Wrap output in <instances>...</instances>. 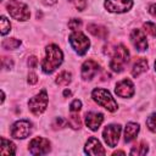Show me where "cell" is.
Here are the masks:
<instances>
[{
    "mask_svg": "<svg viewBox=\"0 0 156 156\" xmlns=\"http://www.w3.org/2000/svg\"><path fill=\"white\" fill-rule=\"evenodd\" d=\"M71 80H72L71 73L67 72V71H63V72H61V73L56 77V80H55V82H56L57 85L65 87V85H68V84L71 83Z\"/></svg>",
    "mask_w": 156,
    "mask_h": 156,
    "instance_id": "cell-20",
    "label": "cell"
},
{
    "mask_svg": "<svg viewBox=\"0 0 156 156\" xmlns=\"http://www.w3.org/2000/svg\"><path fill=\"white\" fill-rule=\"evenodd\" d=\"M62 58H63V55H62V51L60 50V48L54 44L49 45L46 48V56L41 63L43 72H45V73L54 72L62 63Z\"/></svg>",
    "mask_w": 156,
    "mask_h": 156,
    "instance_id": "cell-1",
    "label": "cell"
},
{
    "mask_svg": "<svg viewBox=\"0 0 156 156\" xmlns=\"http://www.w3.org/2000/svg\"><path fill=\"white\" fill-rule=\"evenodd\" d=\"M119 134H121V126L119 124H110V126H106V128L102 132L104 140L106 141V144L110 147H115L117 145L118 139H119Z\"/></svg>",
    "mask_w": 156,
    "mask_h": 156,
    "instance_id": "cell-8",
    "label": "cell"
},
{
    "mask_svg": "<svg viewBox=\"0 0 156 156\" xmlns=\"http://www.w3.org/2000/svg\"><path fill=\"white\" fill-rule=\"evenodd\" d=\"M146 126L151 132H156V112L150 115L146 119Z\"/></svg>",
    "mask_w": 156,
    "mask_h": 156,
    "instance_id": "cell-25",
    "label": "cell"
},
{
    "mask_svg": "<svg viewBox=\"0 0 156 156\" xmlns=\"http://www.w3.org/2000/svg\"><path fill=\"white\" fill-rule=\"evenodd\" d=\"M37 65H38V58H37L35 56H30V57H28V66H29L30 68H35Z\"/></svg>",
    "mask_w": 156,
    "mask_h": 156,
    "instance_id": "cell-32",
    "label": "cell"
},
{
    "mask_svg": "<svg viewBox=\"0 0 156 156\" xmlns=\"http://www.w3.org/2000/svg\"><path fill=\"white\" fill-rule=\"evenodd\" d=\"M28 146L32 155H45L50 151V141L41 136L33 138Z\"/></svg>",
    "mask_w": 156,
    "mask_h": 156,
    "instance_id": "cell-7",
    "label": "cell"
},
{
    "mask_svg": "<svg viewBox=\"0 0 156 156\" xmlns=\"http://www.w3.org/2000/svg\"><path fill=\"white\" fill-rule=\"evenodd\" d=\"M74 6L76 9H78L79 11H83L85 7H87V1L85 0H69Z\"/></svg>",
    "mask_w": 156,
    "mask_h": 156,
    "instance_id": "cell-29",
    "label": "cell"
},
{
    "mask_svg": "<svg viewBox=\"0 0 156 156\" xmlns=\"http://www.w3.org/2000/svg\"><path fill=\"white\" fill-rule=\"evenodd\" d=\"M130 41L138 51H144L147 49V41L144 32L141 29H133L130 33Z\"/></svg>",
    "mask_w": 156,
    "mask_h": 156,
    "instance_id": "cell-11",
    "label": "cell"
},
{
    "mask_svg": "<svg viewBox=\"0 0 156 156\" xmlns=\"http://www.w3.org/2000/svg\"><path fill=\"white\" fill-rule=\"evenodd\" d=\"M30 130H32V124L28 121L24 119L17 121L11 127V136L16 139H24L30 134Z\"/></svg>",
    "mask_w": 156,
    "mask_h": 156,
    "instance_id": "cell-9",
    "label": "cell"
},
{
    "mask_svg": "<svg viewBox=\"0 0 156 156\" xmlns=\"http://www.w3.org/2000/svg\"><path fill=\"white\" fill-rule=\"evenodd\" d=\"M37 82H38V77H37V74L33 73V72L29 73V74H28V83H29V84H35Z\"/></svg>",
    "mask_w": 156,
    "mask_h": 156,
    "instance_id": "cell-33",
    "label": "cell"
},
{
    "mask_svg": "<svg viewBox=\"0 0 156 156\" xmlns=\"http://www.w3.org/2000/svg\"><path fill=\"white\" fill-rule=\"evenodd\" d=\"M12 66H13V62L10 57H2V67L4 68L9 69V68H12Z\"/></svg>",
    "mask_w": 156,
    "mask_h": 156,
    "instance_id": "cell-31",
    "label": "cell"
},
{
    "mask_svg": "<svg viewBox=\"0 0 156 156\" xmlns=\"http://www.w3.org/2000/svg\"><path fill=\"white\" fill-rule=\"evenodd\" d=\"M104 121V115L100 112H88L85 115V123L91 130H98Z\"/></svg>",
    "mask_w": 156,
    "mask_h": 156,
    "instance_id": "cell-15",
    "label": "cell"
},
{
    "mask_svg": "<svg viewBox=\"0 0 156 156\" xmlns=\"http://www.w3.org/2000/svg\"><path fill=\"white\" fill-rule=\"evenodd\" d=\"M88 30L94 37H98L100 39H106L107 35H108V30L104 26H100V24H89L88 26Z\"/></svg>",
    "mask_w": 156,
    "mask_h": 156,
    "instance_id": "cell-17",
    "label": "cell"
},
{
    "mask_svg": "<svg viewBox=\"0 0 156 156\" xmlns=\"http://www.w3.org/2000/svg\"><path fill=\"white\" fill-rule=\"evenodd\" d=\"M128 61H129V51L124 45L119 44L115 48L112 58L110 61V68L115 72H122Z\"/></svg>",
    "mask_w": 156,
    "mask_h": 156,
    "instance_id": "cell-2",
    "label": "cell"
},
{
    "mask_svg": "<svg viewBox=\"0 0 156 156\" xmlns=\"http://www.w3.org/2000/svg\"><path fill=\"white\" fill-rule=\"evenodd\" d=\"M149 12L152 15V16H156V4H152L149 6Z\"/></svg>",
    "mask_w": 156,
    "mask_h": 156,
    "instance_id": "cell-34",
    "label": "cell"
},
{
    "mask_svg": "<svg viewBox=\"0 0 156 156\" xmlns=\"http://www.w3.org/2000/svg\"><path fill=\"white\" fill-rule=\"evenodd\" d=\"M99 72V65L94 60H87L82 66V77L85 80L93 79Z\"/></svg>",
    "mask_w": 156,
    "mask_h": 156,
    "instance_id": "cell-13",
    "label": "cell"
},
{
    "mask_svg": "<svg viewBox=\"0 0 156 156\" xmlns=\"http://www.w3.org/2000/svg\"><path fill=\"white\" fill-rule=\"evenodd\" d=\"M71 94H72V93H71L69 90H65V91H63V95H65V96H71Z\"/></svg>",
    "mask_w": 156,
    "mask_h": 156,
    "instance_id": "cell-36",
    "label": "cell"
},
{
    "mask_svg": "<svg viewBox=\"0 0 156 156\" xmlns=\"http://www.w3.org/2000/svg\"><path fill=\"white\" fill-rule=\"evenodd\" d=\"M28 106H29V110L32 111L33 115H35V116L41 115L46 110V106H48V94H46V91L41 90L39 94L33 96L29 100Z\"/></svg>",
    "mask_w": 156,
    "mask_h": 156,
    "instance_id": "cell-6",
    "label": "cell"
},
{
    "mask_svg": "<svg viewBox=\"0 0 156 156\" xmlns=\"http://www.w3.org/2000/svg\"><path fill=\"white\" fill-rule=\"evenodd\" d=\"M138 133H139V124L138 123H133V122L127 123L126 129H124V141L129 143V141L134 140Z\"/></svg>",
    "mask_w": 156,
    "mask_h": 156,
    "instance_id": "cell-16",
    "label": "cell"
},
{
    "mask_svg": "<svg viewBox=\"0 0 156 156\" xmlns=\"http://www.w3.org/2000/svg\"><path fill=\"white\" fill-rule=\"evenodd\" d=\"M147 152V144L144 143V141H140L136 145H134L130 150V154L132 155H136V156H141V155H145Z\"/></svg>",
    "mask_w": 156,
    "mask_h": 156,
    "instance_id": "cell-21",
    "label": "cell"
},
{
    "mask_svg": "<svg viewBox=\"0 0 156 156\" xmlns=\"http://www.w3.org/2000/svg\"><path fill=\"white\" fill-rule=\"evenodd\" d=\"M144 29H145V32H147L150 35H152V37L156 38V24H155V23H152V22H146V23L144 24Z\"/></svg>",
    "mask_w": 156,
    "mask_h": 156,
    "instance_id": "cell-26",
    "label": "cell"
},
{
    "mask_svg": "<svg viewBox=\"0 0 156 156\" xmlns=\"http://www.w3.org/2000/svg\"><path fill=\"white\" fill-rule=\"evenodd\" d=\"M84 151L88 154V155H93V156H96V155H105L106 151L104 150V147L101 146L100 141L91 136L88 139V141L85 143V147H84Z\"/></svg>",
    "mask_w": 156,
    "mask_h": 156,
    "instance_id": "cell-14",
    "label": "cell"
},
{
    "mask_svg": "<svg viewBox=\"0 0 156 156\" xmlns=\"http://www.w3.org/2000/svg\"><path fill=\"white\" fill-rule=\"evenodd\" d=\"M115 91L121 98H130L134 94V85H133L132 80L123 79V80H121V82H118L116 84Z\"/></svg>",
    "mask_w": 156,
    "mask_h": 156,
    "instance_id": "cell-12",
    "label": "cell"
},
{
    "mask_svg": "<svg viewBox=\"0 0 156 156\" xmlns=\"http://www.w3.org/2000/svg\"><path fill=\"white\" fill-rule=\"evenodd\" d=\"M68 124L73 129H79L80 128L82 122H80V117L77 115V112H72V115L69 116V119H68Z\"/></svg>",
    "mask_w": 156,
    "mask_h": 156,
    "instance_id": "cell-23",
    "label": "cell"
},
{
    "mask_svg": "<svg viewBox=\"0 0 156 156\" xmlns=\"http://www.w3.org/2000/svg\"><path fill=\"white\" fill-rule=\"evenodd\" d=\"M69 43H71L72 48L74 49V51L78 55H84L88 51L89 46H90L89 39L79 30H74L69 35Z\"/></svg>",
    "mask_w": 156,
    "mask_h": 156,
    "instance_id": "cell-5",
    "label": "cell"
},
{
    "mask_svg": "<svg viewBox=\"0 0 156 156\" xmlns=\"http://www.w3.org/2000/svg\"><path fill=\"white\" fill-rule=\"evenodd\" d=\"M155 68H156V62H155Z\"/></svg>",
    "mask_w": 156,
    "mask_h": 156,
    "instance_id": "cell-37",
    "label": "cell"
},
{
    "mask_svg": "<svg viewBox=\"0 0 156 156\" xmlns=\"http://www.w3.org/2000/svg\"><path fill=\"white\" fill-rule=\"evenodd\" d=\"M91 96L94 99L95 102H98L99 105H101L102 107H105L107 111L113 112L117 110V102L115 101V99L112 98V95L102 88H96L93 90Z\"/></svg>",
    "mask_w": 156,
    "mask_h": 156,
    "instance_id": "cell-3",
    "label": "cell"
},
{
    "mask_svg": "<svg viewBox=\"0 0 156 156\" xmlns=\"http://www.w3.org/2000/svg\"><path fill=\"white\" fill-rule=\"evenodd\" d=\"M0 152L1 155H15L16 152V147L15 144L10 140H7L6 138H1V147H0Z\"/></svg>",
    "mask_w": 156,
    "mask_h": 156,
    "instance_id": "cell-19",
    "label": "cell"
},
{
    "mask_svg": "<svg viewBox=\"0 0 156 156\" xmlns=\"http://www.w3.org/2000/svg\"><path fill=\"white\" fill-rule=\"evenodd\" d=\"M147 69V61L143 57L138 58L135 61V63L133 65V68H132V76L133 77H139L143 72H145Z\"/></svg>",
    "mask_w": 156,
    "mask_h": 156,
    "instance_id": "cell-18",
    "label": "cell"
},
{
    "mask_svg": "<svg viewBox=\"0 0 156 156\" xmlns=\"http://www.w3.org/2000/svg\"><path fill=\"white\" fill-rule=\"evenodd\" d=\"M133 6V0H106L105 1V7L110 12H117L122 13Z\"/></svg>",
    "mask_w": 156,
    "mask_h": 156,
    "instance_id": "cell-10",
    "label": "cell"
},
{
    "mask_svg": "<svg viewBox=\"0 0 156 156\" xmlns=\"http://www.w3.org/2000/svg\"><path fill=\"white\" fill-rule=\"evenodd\" d=\"M56 1H57V0H43V2H44L45 5H49V6L56 4Z\"/></svg>",
    "mask_w": 156,
    "mask_h": 156,
    "instance_id": "cell-35",
    "label": "cell"
},
{
    "mask_svg": "<svg viewBox=\"0 0 156 156\" xmlns=\"http://www.w3.org/2000/svg\"><path fill=\"white\" fill-rule=\"evenodd\" d=\"M21 45V40L16 39V38H10V39H5L2 41V48L7 49V50H13L17 49Z\"/></svg>",
    "mask_w": 156,
    "mask_h": 156,
    "instance_id": "cell-22",
    "label": "cell"
},
{
    "mask_svg": "<svg viewBox=\"0 0 156 156\" xmlns=\"http://www.w3.org/2000/svg\"><path fill=\"white\" fill-rule=\"evenodd\" d=\"M82 107V102L79 100H73L72 104L69 105V111L71 112H78Z\"/></svg>",
    "mask_w": 156,
    "mask_h": 156,
    "instance_id": "cell-30",
    "label": "cell"
},
{
    "mask_svg": "<svg viewBox=\"0 0 156 156\" xmlns=\"http://www.w3.org/2000/svg\"><path fill=\"white\" fill-rule=\"evenodd\" d=\"M66 119H63L62 117H57L56 119H55V122L52 123V128L54 129H61V128H63L65 126H66Z\"/></svg>",
    "mask_w": 156,
    "mask_h": 156,
    "instance_id": "cell-28",
    "label": "cell"
},
{
    "mask_svg": "<svg viewBox=\"0 0 156 156\" xmlns=\"http://www.w3.org/2000/svg\"><path fill=\"white\" fill-rule=\"evenodd\" d=\"M6 9H7L10 16L17 21H27L30 16L28 6L17 0H10L6 5Z\"/></svg>",
    "mask_w": 156,
    "mask_h": 156,
    "instance_id": "cell-4",
    "label": "cell"
},
{
    "mask_svg": "<svg viewBox=\"0 0 156 156\" xmlns=\"http://www.w3.org/2000/svg\"><path fill=\"white\" fill-rule=\"evenodd\" d=\"M68 27L74 32V30H78L80 27H82V21L79 18H73L68 22Z\"/></svg>",
    "mask_w": 156,
    "mask_h": 156,
    "instance_id": "cell-27",
    "label": "cell"
},
{
    "mask_svg": "<svg viewBox=\"0 0 156 156\" xmlns=\"http://www.w3.org/2000/svg\"><path fill=\"white\" fill-rule=\"evenodd\" d=\"M0 22H1V34L5 35L6 33H9L11 30V23L5 16H1V21Z\"/></svg>",
    "mask_w": 156,
    "mask_h": 156,
    "instance_id": "cell-24",
    "label": "cell"
}]
</instances>
